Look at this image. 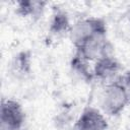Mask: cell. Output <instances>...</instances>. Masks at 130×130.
<instances>
[{
	"label": "cell",
	"instance_id": "4",
	"mask_svg": "<svg viewBox=\"0 0 130 130\" xmlns=\"http://www.w3.org/2000/svg\"><path fill=\"white\" fill-rule=\"evenodd\" d=\"M75 53L87 62L94 63L105 56L112 55V47L107 38V34H101L88 39L75 48Z\"/></svg>",
	"mask_w": 130,
	"mask_h": 130
},
{
	"label": "cell",
	"instance_id": "8",
	"mask_svg": "<svg viewBox=\"0 0 130 130\" xmlns=\"http://www.w3.org/2000/svg\"><path fill=\"white\" fill-rule=\"evenodd\" d=\"M47 5L44 1L35 0H22L16 3V13L22 17L26 18H38L40 17Z\"/></svg>",
	"mask_w": 130,
	"mask_h": 130
},
{
	"label": "cell",
	"instance_id": "1",
	"mask_svg": "<svg viewBox=\"0 0 130 130\" xmlns=\"http://www.w3.org/2000/svg\"><path fill=\"white\" fill-rule=\"evenodd\" d=\"M128 104H130L128 90L119 77L105 85L100 99L101 111L105 115L118 116L126 109Z\"/></svg>",
	"mask_w": 130,
	"mask_h": 130
},
{
	"label": "cell",
	"instance_id": "9",
	"mask_svg": "<svg viewBox=\"0 0 130 130\" xmlns=\"http://www.w3.org/2000/svg\"><path fill=\"white\" fill-rule=\"evenodd\" d=\"M70 67L79 78H81L84 81H90L93 79L92 76V68L89 67V62L84 60L81 56L78 54H74V56L71 59Z\"/></svg>",
	"mask_w": 130,
	"mask_h": 130
},
{
	"label": "cell",
	"instance_id": "5",
	"mask_svg": "<svg viewBox=\"0 0 130 130\" xmlns=\"http://www.w3.org/2000/svg\"><path fill=\"white\" fill-rule=\"evenodd\" d=\"M121 64L112 55L105 56L94 62L92 66L93 79L108 84L116 80L121 74Z\"/></svg>",
	"mask_w": 130,
	"mask_h": 130
},
{
	"label": "cell",
	"instance_id": "11",
	"mask_svg": "<svg viewBox=\"0 0 130 130\" xmlns=\"http://www.w3.org/2000/svg\"><path fill=\"white\" fill-rule=\"evenodd\" d=\"M119 79L122 81V83L127 88L128 93H129V99H130V71H127L124 74H121L119 76Z\"/></svg>",
	"mask_w": 130,
	"mask_h": 130
},
{
	"label": "cell",
	"instance_id": "6",
	"mask_svg": "<svg viewBox=\"0 0 130 130\" xmlns=\"http://www.w3.org/2000/svg\"><path fill=\"white\" fill-rule=\"evenodd\" d=\"M106 115L99 109L87 107L75 120L72 130H107Z\"/></svg>",
	"mask_w": 130,
	"mask_h": 130
},
{
	"label": "cell",
	"instance_id": "2",
	"mask_svg": "<svg viewBox=\"0 0 130 130\" xmlns=\"http://www.w3.org/2000/svg\"><path fill=\"white\" fill-rule=\"evenodd\" d=\"M101 34H107L106 21L101 17L85 16L71 25L69 38L74 48H77L88 39Z\"/></svg>",
	"mask_w": 130,
	"mask_h": 130
},
{
	"label": "cell",
	"instance_id": "3",
	"mask_svg": "<svg viewBox=\"0 0 130 130\" xmlns=\"http://www.w3.org/2000/svg\"><path fill=\"white\" fill-rule=\"evenodd\" d=\"M24 121L22 106L13 99H3L0 108V130H21Z\"/></svg>",
	"mask_w": 130,
	"mask_h": 130
},
{
	"label": "cell",
	"instance_id": "12",
	"mask_svg": "<svg viewBox=\"0 0 130 130\" xmlns=\"http://www.w3.org/2000/svg\"><path fill=\"white\" fill-rule=\"evenodd\" d=\"M128 20H129V24H130V7H129V11H128Z\"/></svg>",
	"mask_w": 130,
	"mask_h": 130
},
{
	"label": "cell",
	"instance_id": "10",
	"mask_svg": "<svg viewBox=\"0 0 130 130\" xmlns=\"http://www.w3.org/2000/svg\"><path fill=\"white\" fill-rule=\"evenodd\" d=\"M30 65V54L27 51H21L14 56L11 63V68L14 74H17L18 76H24L29 74Z\"/></svg>",
	"mask_w": 130,
	"mask_h": 130
},
{
	"label": "cell",
	"instance_id": "7",
	"mask_svg": "<svg viewBox=\"0 0 130 130\" xmlns=\"http://www.w3.org/2000/svg\"><path fill=\"white\" fill-rule=\"evenodd\" d=\"M49 24H50L49 25L50 32L55 36L69 34V30L72 25V24H70V20H69L67 13L58 7L54 8Z\"/></svg>",
	"mask_w": 130,
	"mask_h": 130
}]
</instances>
